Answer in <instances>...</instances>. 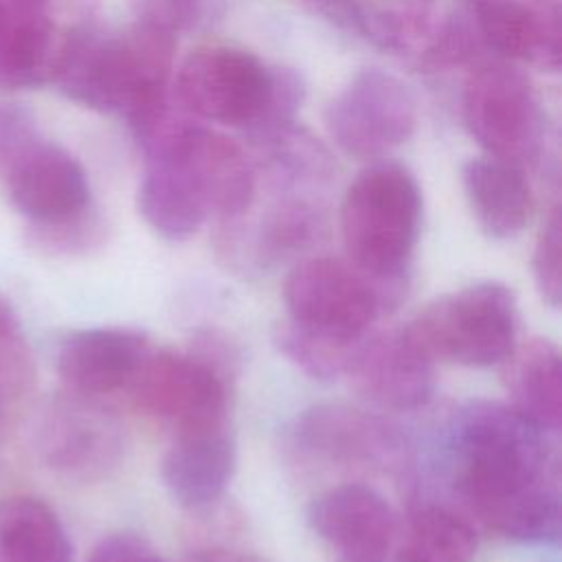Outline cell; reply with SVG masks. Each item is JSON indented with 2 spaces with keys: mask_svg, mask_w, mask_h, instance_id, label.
Here are the masks:
<instances>
[{
  "mask_svg": "<svg viewBox=\"0 0 562 562\" xmlns=\"http://www.w3.org/2000/svg\"><path fill=\"white\" fill-rule=\"evenodd\" d=\"M353 389L384 411H415L435 393V362L402 329L364 336L347 362Z\"/></svg>",
  "mask_w": 562,
  "mask_h": 562,
  "instance_id": "4fadbf2b",
  "label": "cell"
},
{
  "mask_svg": "<svg viewBox=\"0 0 562 562\" xmlns=\"http://www.w3.org/2000/svg\"><path fill=\"white\" fill-rule=\"evenodd\" d=\"M235 465L237 448L226 424L182 430L160 461V481L176 505L204 509L222 498Z\"/></svg>",
  "mask_w": 562,
  "mask_h": 562,
  "instance_id": "ac0fdd59",
  "label": "cell"
},
{
  "mask_svg": "<svg viewBox=\"0 0 562 562\" xmlns=\"http://www.w3.org/2000/svg\"><path fill=\"white\" fill-rule=\"evenodd\" d=\"M417 110L406 83L380 68L356 72L327 103L325 127L334 145L356 160H384L415 132Z\"/></svg>",
  "mask_w": 562,
  "mask_h": 562,
  "instance_id": "30bf717a",
  "label": "cell"
},
{
  "mask_svg": "<svg viewBox=\"0 0 562 562\" xmlns=\"http://www.w3.org/2000/svg\"><path fill=\"white\" fill-rule=\"evenodd\" d=\"M404 331L432 362L485 369L514 351L518 303L505 283L476 281L430 301Z\"/></svg>",
  "mask_w": 562,
  "mask_h": 562,
  "instance_id": "5b68a950",
  "label": "cell"
},
{
  "mask_svg": "<svg viewBox=\"0 0 562 562\" xmlns=\"http://www.w3.org/2000/svg\"><path fill=\"white\" fill-rule=\"evenodd\" d=\"M461 182L470 211L487 237L514 239L525 231L533 200L520 167L483 154L463 162Z\"/></svg>",
  "mask_w": 562,
  "mask_h": 562,
  "instance_id": "d6986e66",
  "label": "cell"
},
{
  "mask_svg": "<svg viewBox=\"0 0 562 562\" xmlns=\"http://www.w3.org/2000/svg\"><path fill=\"white\" fill-rule=\"evenodd\" d=\"M283 303L290 325L338 345L362 340L384 307L378 288L334 257L299 261L283 281Z\"/></svg>",
  "mask_w": 562,
  "mask_h": 562,
  "instance_id": "52a82bcc",
  "label": "cell"
},
{
  "mask_svg": "<svg viewBox=\"0 0 562 562\" xmlns=\"http://www.w3.org/2000/svg\"><path fill=\"white\" fill-rule=\"evenodd\" d=\"M86 562H165L149 540L138 533L119 531L103 536L88 553Z\"/></svg>",
  "mask_w": 562,
  "mask_h": 562,
  "instance_id": "f1b7e54d",
  "label": "cell"
},
{
  "mask_svg": "<svg viewBox=\"0 0 562 562\" xmlns=\"http://www.w3.org/2000/svg\"><path fill=\"white\" fill-rule=\"evenodd\" d=\"M173 50L176 37L136 22L121 35L75 29L61 40L50 81L83 108L119 114L134 132L169 105Z\"/></svg>",
  "mask_w": 562,
  "mask_h": 562,
  "instance_id": "3957f363",
  "label": "cell"
},
{
  "mask_svg": "<svg viewBox=\"0 0 562 562\" xmlns=\"http://www.w3.org/2000/svg\"><path fill=\"white\" fill-rule=\"evenodd\" d=\"M461 119L485 156L520 169L547 143V116L529 77L512 61L485 57L461 90Z\"/></svg>",
  "mask_w": 562,
  "mask_h": 562,
  "instance_id": "8992f818",
  "label": "cell"
},
{
  "mask_svg": "<svg viewBox=\"0 0 562 562\" xmlns=\"http://www.w3.org/2000/svg\"><path fill=\"white\" fill-rule=\"evenodd\" d=\"M274 342L279 351L310 378L331 380L345 373L351 351L360 340L356 345H338V342L312 336L290 325L288 321H283L281 325H277Z\"/></svg>",
  "mask_w": 562,
  "mask_h": 562,
  "instance_id": "cb8c5ba5",
  "label": "cell"
},
{
  "mask_svg": "<svg viewBox=\"0 0 562 562\" xmlns=\"http://www.w3.org/2000/svg\"><path fill=\"white\" fill-rule=\"evenodd\" d=\"M220 0H132L134 22L178 37L211 20Z\"/></svg>",
  "mask_w": 562,
  "mask_h": 562,
  "instance_id": "d4e9b609",
  "label": "cell"
},
{
  "mask_svg": "<svg viewBox=\"0 0 562 562\" xmlns=\"http://www.w3.org/2000/svg\"><path fill=\"white\" fill-rule=\"evenodd\" d=\"M149 338L132 327H86L66 334L55 369L68 391L101 397L127 391L151 351Z\"/></svg>",
  "mask_w": 562,
  "mask_h": 562,
  "instance_id": "e0dca14e",
  "label": "cell"
},
{
  "mask_svg": "<svg viewBox=\"0 0 562 562\" xmlns=\"http://www.w3.org/2000/svg\"><path fill=\"white\" fill-rule=\"evenodd\" d=\"M299 452L327 465H389L402 452V437L378 415L347 404H318L303 411L292 428Z\"/></svg>",
  "mask_w": 562,
  "mask_h": 562,
  "instance_id": "5bb4252c",
  "label": "cell"
},
{
  "mask_svg": "<svg viewBox=\"0 0 562 562\" xmlns=\"http://www.w3.org/2000/svg\"><path fill=\"white\" fill-rule=\"evenodd\" d=\"M61 35L46 7L9 0L0 26V88H37L53 79Z\"/></svg>",
  "mask_w": 562,
  "mask_h": 562,
  "instance_id": "ffe728a7",
  "label": "cell"
},
{
  "mask_svg": "<svg viewBox=\"0 0 562 562\" xmlns=\"http://www.w3.org/2000/svg\"><path fill=\"white\" fill-rule=\"evenodd\" d=\"M307 525L345 562H382L397 538L391 503L364 483H340L316 494Z\"/></svg>",
  "mask_w": 562,
  "mask_h": 562,
  "instance_id": "7c38bea8",
  "label": "cell"
},
{
  "mask_svg": "<svg viewBox=\"0 0 562 562\" xmlns=\"http://www.w3.org/2000/svg\"><path fill=\"white\" fill-rule=\"evenodd\" d=\"M314 11L334 20L336 24H349V0H305Z\"/></svg>",
  "mask_w": 562,
  "mask_h": 562,
  "instance_id": "1f68e13d",
  "label": "cell"
},
{
  "mask_svg": "<svg viewBox=\"0 0 562 562\" xmlns=\"http://www.w3.org/2000/svg\"><path fill=\"white\" fill-rule=\"evenodd\" d=\"M180 562H257V560L246 555V553H239V551H231V549H222V547H209V549L191 551Z\"/></svg>",
  "mask_w": 562,
  "mask_h": 562,
  "instance_id": "4dcf8cb0",
  "label": "cell"
},
{
  "mask_svg": "<svg viewBox=\"0 0 562 562\" xmlns=\"http://www.w3.org/2000/svg\"><path fill=\"white\" fill-rule=\"evenodd\" d=\"M40 138L35 114L26 105L0 103V178Z\"/></svg>",
  "mask_w": 562,
  "mask_h": 562,
  "instance_id": "83f0119b",
  "label": "cell"
},
{
  "mask_svg": "<svg viewBox=\"0 0 562 562\" xmlns=\"http://www.w3.org/2000/svg\"><path fill=\"white\" fill-rule=\"evenodd\" d=\"M549 435L512 404L470 402L448 424L450 483L494 533L520 544L560 540L558 463Z\"/></svg>",
  "mask_w": 562,
  "mask_h": 562,
  "instance_id": "6da1fadb",
  "label": "cell"
},
{
  "mask_svg": "<svg viewBox=\"0 0 562 562\" xmlns=\"http://www.w3.org/2000/svg\"><path fill=\"white\" fill-rule=\"evenodd\" d=\"M13 2H22V4H40V7H48L50 0H13Z\"/></svg>",
  "mask_w": 562,
  "mask_h": 562,
  "instance_id": "d6a6232c",
  "label": "cell"
},
{
  "mask_svg": "<svg viewBox=\"0 0 562 562\" xmlns=\"http://www.w3.org/2000/svg\"><path fill=\"white\" fill-rule=\"evenodd\" d=\"M0 562H72L57 514L40 498H0Z\"/></svg>",
  "mask_w": 562,
  "mask_h": 562,
  "instance_id": "7402d4cb",
  "label": "cell"
},
{
  "mask_svg": "<svg viewBox=\"0 0 562 562\" xmlns=\"http://www.w3.org/2000/svg\"><path fill=\"white\" fill-rule=\"evenodd\" d=\"M562 226L560 211L551 209L547 215L531 252V274L538 294L551 307L560 305L562 299Z\"/></svg>",
  "mask_w": 562,
  "mask_h": 562,
  "instance_id": "4316f807",
  "label": "cell"
},
{
  "mask_svg": "<svg viewBox=\"0 0 562 562\" xmlns=\"http://www.w3.org/2000/svg\"><path fill=\"white\" fill-rule=\"evenodd\" d=\"M422 189L400 162H369L340 202V235L347 259L380 292L384 307L404 292L422 231Z\"/></svg>",
  "mask_w": 562,
  "mask_h": 562,
  "instance_id": "277c9868",
  "label": "cell"
},
{
  "mask_svg": "<svg viewBox=\"0 0 562 562\" xmlns=\"http://www.w3.org/2000/svg\"><path fill=\"white\" fill-rule=\"evenodd\" d=\"M468 18L490 57L525 61L551 72L560 68L558 0H472Z\"/></svg>",
  "mask_w": 562,
  "mask_h": 562,
  "instance_id": "2e32d148",
  "label": "cell"
},
{
  "mask_svg": "<svg viewBox=\"0 0 562 562\" xmlns=\"http://www.w3.org/2000/svg\"><path fill=\"white\" fill-rule=\"evenodd\" d=\"M33 448L55 476L70 483H97L119 468L125 428L99 397L68 391L40 408Z\"/></svg>",
  "mask_w": 562,
  "mask_h": 562,
  "instance_id": "ba28073f",
  "label": "cell"
},
{
  "mask_svg": "<svg viewBox=\"0 0 562 562\" xmlns=\"http://www.w3.org/2000/svg\"><path fill=\"white\" fill-rule=\"evenodd\" d=\"M476 547V533L463 516L424 505L408 516L397 553L400 562H472Z\"/></svg>",
  "mask_w": 562,
  "mask_h": 562,
  "instance_id": "603a6c76",
  "label": "cell"
},
{
  "mask_svg": "<svg viewBox=\"0 0 562 562\" xmlns=\"http://www.w3.org/2000/svg\"><path fill=\"white\" fill-rule=\"evenodd\" d=\"M0 180L15 211L31 224H55L92 209L81 162L44 138L33 143Z\"/></svg>",
  "mask_w": 562,
  "mask_h": 562,
  "instance_id": "9a60e30c",
  "label": "cell"
},
{
  "mask_svg": "<svg viewBox=\"0 0 562 562\" xmlns=\"http://www.w3.org/2000/svg\"><path fill=\"white\" fill-rule=\"evenodd\" d=\"M103 237V224L99 215L88 209L86 213L55 222V224H31L29 239L35 248L50 255H79L97 246Z\"/></svg>",
  "mask_w": 562,
  "mask_h": 562,
  "instance_id": "484cf974",
  "label": "cell"
},
{
  "mask_svg": "<svg viewBox=\"0 0 562 562\" xmlns=\"http://www.w3.org/2000/svg\"><path fill=\"white\" fill-rule=\"evenodd\" d=\"M505 364V386L509 404L542 426L560 432L562 417V367L558 347L540 336L516 342Z\"/></svg>",
  "mask_w": 562,
  "mask_h": 562,
  "instance_id": "44dd1931",
  "label": "cell"
},
{
  "mask_svg": "<svg viewBox=\"0 0 562 562\" xmlns=\"http://www.w3.org/2000/svg\"><path fill=\"white\" fill-rule=\"evenodd\" d=\"M33 386V380L11 371L0 362V419L4 417L7 408L18 404Z\"/></svg>",
  "mask_w": 562,
  "mask_h": 562,
  "instance_id": "f546056e",
  "label": "cell"
},
{
  "mask_svg": "<svg viewBox=\"0 0 562 562\" xmlns=\"http://www.w3.org/2000/svg\"><path fill=\"white\" fill-rule=\"evenodd\" d=\"M127 393L138 411L176 432L226 424V382L209 356L151 349Z\"/></svg>",
  "mask_w": 562,
  "mask_h": 562,
  "instance_id": "8fae6325",
  "label": "cell"
},
{
  "mask_svg": "<svg viewBox=\"0 0 562 562\" xmlns=\"http://www.w3.org/2000/svg\"><path fill=\"white\" fill-rule=\"evenodd\" d=\"M138 143L145 171L136 209L162 239L182 241L211 215L235 222L250 209L255 167L228 136L171 112Z\"/></svg>",
  "mask_w": 562,
  "mask_h": 562,
  "instance_id": "7a4b0ae2",
  "label": "cell"
},
{
  "mask_svg": "<svg viewBox=\"0 0 562 562\" xmlns=\"http://www.w3.org/2000/svg\"><path fill=\"white\" fill-rule=\"evenodd\" d=\"M272 92V68L235 46H202L184 57L173 79L178 105L202 121L250 132Z\"/></svg>",
  "mask_w": 562,
  "mask_h": 562,
  "instance_id": "9c48e42d",
  "label": "cell"
}]
</instances>
